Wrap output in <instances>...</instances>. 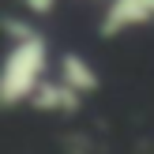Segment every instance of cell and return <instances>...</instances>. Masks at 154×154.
<instances>
[{
    "instance_id": "4",
    "label": "cell",
    "mask_w": 154,
    "mask_h": 154,
    "mask_svg": "<svg viewBox=\"0 0 154 154\" xmlns=\"http://www.w3.org/2000/svg\"><path fill=\"white\" fill-rule=\"evenodd\" d=\"M53 75H57L60 83H68L72 90H79L83 98H90L98 87H102V79H98V68L90 64L83 53H72V49L57 57V72H53Z\"/></svg>"
},
{
    "instance_id": "3",
    "label": "cell",
    "mask_w": 154,
    "mask_h": 154,
    "mask_svg": "<svg viewBox=\"0 0 154 154\" xmlns=\"http://www.w3.org/2000/svg\"><path fill=\"white\" fill-rule=\"evenodd\" d=\"M79 105H83V94L72 90L68 83H60L57 75H49V79L38 87V94L30 98V109L34 113H57V117H68V113H75Z\"/></svg>"
},
{
    "instance_id": "1",
    "label": "cell",
    "mask_w": 154,
    "mask_h": 154,
    "mask_svg": "<svg viewBox=\"0 0 154 154\" xmlns=\"http://www.w3.org/2000/svg\"><path fill=\"white\" fill-rule=\"evenodd\" d=\"M8 49L0 57V109H19L30 105V98L38 94L45 79H49V42L38 26H30L26 19H4Z\"/></svg>"
},
{
    "instance_id": "5",
    "label": "cell",
    "mask_w": 154,
    "mask_h": 154,
    "mask_svg": "<svg viewBox=\"0 0 154 154\" xmlns=\"http://www.w3.org/2000/svg\"><path fill=\"white\" fill-rule=\"evenodd\" d=\"M23 4V11L26 15H34V19H45V15H53L57 11V4L60 0H19Z\"/></svg>"
},
{
    "instance_id": "2",
    "label": "cell",
    "mask_w": 154,
    "mask_h": 154,
    "mask_svg": "<svg viewBox=\"0 0 154 154\" xmlns=\"http://www.w3.org/2000/svg\"><path fill=\"white\" fill-rule=\"evenodd\" d=\"M154 26V0H105L98 15L102 38H124L132 30Z\"/></svg>"
}]
</instances>
